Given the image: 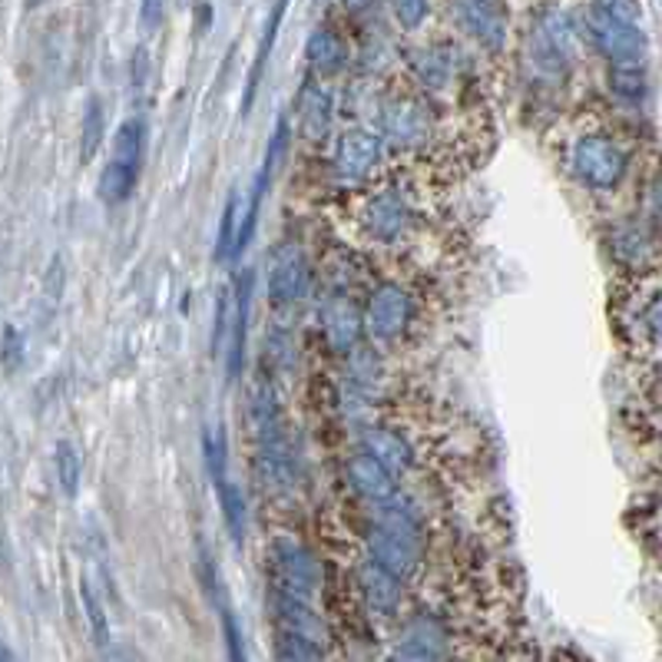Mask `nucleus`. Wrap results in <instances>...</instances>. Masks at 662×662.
Wrapping results in <instances>:
<instances>
[{
	"mask_svg": "<svg viewBox=\"0 0 662 662\" xmlns=\"http://www.w3.org/2000/svg\"><path fill=\"white\" fill-rule=\"evenodd\" d=\"M252 424L259 441V467L272 490H292L296 487V457L282 427V411L276 404V394L269 384H259L252 394Z\"/></svg>",
	"mask_w": 662,
	"mask_h": 662,
	"instance_id": "f257e3e1",
	"label": "nucleus"
},
{
	"mask_svg": "<svg viewBox=\"0 0 662 662\" xmlns=\"http://www.w3.org/2000/svg\"><path fill=\"white\" fill-rule=\"evenodd\" d=\"M143 153H146V123L130 116L113 133V159L106 163V169L100 176L103 203L116 206V203L130 199V193L136 189V179H139Z\"/></svg>",
	"mask_w": 662,
	"mask_h": 662,
	"instance_id": "f03ea898",
	"label": "nucleus"
},
{
	"mask_svg": "<svg viewBox=\"0 0 662 662\" xmlns=\"http://www.w3.org/2000/svg\"><path fill=\"white\" fill-rule=\"evenodd\" d=\"M573 169L580 173V179L600 193L617 189L627 176V153L603 136H583L573 146Z\"/></svg>",
	"mask_w": 662,
	"mask_h": 662,
	"instance_id": "7ed1b4c3",
	"label": "nucleus"
},
{
	"mask_svg": "<svg viewBox=\"0 0 662 662\" xmlns=\"http://www.w3.org/2000/svg\"><path fill=\"white\" fill-rule=\"evenodd\" d=\"M272 583H276V593L312 600L319 587V563L302 544H296L292 537H279L272 544Z\"/></svg>",
	"mask_w": 662,
	"mask_h": 662,
	"instance_id": "20e7f679",
	"label": "nucleus"
},
{
	"mask_svg": "<svg viewBox=\"0 0 662 662\" xmlns=\"http://www.w3.org/2000/svg\"><path fill=\"white\" fill-rule=\"evenodd\" d=\"M286 143H289V120H279V126H276V133H272V139H269L266 159H262V166H259V173H256V179H252L249 206H246V213L239 216V232H236V242H232V259L242 256V252L249 249L252 236H256L259 213H262V199H266V193H269V186H272L276 166H279L282 153H286Z\"/></svg>",
	"mask_w": 662,
	"mask_h": 662,
	"instance_id": "39448f33",
	"label": "nucleus"
},
{
	"mask_svg": "<svg viewBox=\"0 0 662 662\" xmlns=\"http://www.w3.org/2000/svg\"><path fill=\"white\" fill-rule=\"evenodd\" d=\"M590 37L597 50L613 63H640L647 53V33L640 30V23H627L600 10L590 13Z\"/></svg>",
	"mask_w": 662,
	"mask_h": 662,
	"instance_id": "423d86ee",
	"label": "nucleus"
},
{
	"mask_svg": "<svg viewBox=\"0 0 662 662\" xmlns=\"http://www.w3.org/2000/svg\"><path fill=\"white\" fill-rule=\"evenodd\" d=\"M451 17L467 37H474L490 50H500L507 40V17L494 0H454Z\"/></svg>",
	"mask_w": 662,
	"mask_h": 662,
	"instance_id": "0eeeda50",
	"label": "nucleus"
},
{
	"mask_svg": "<svg viewBox=\"0 0 662 662\" xmlns=\"http://www.w3.org/2000/svg\"><path fill=\"white\" fill-rule=\"evenodd\" d=\"M368 550H371V560L377 567H384L387 573H394L397 580H407L414 570H417V537L411 534H401V530H391V527H374L371 540H368Z\"/></svg>",
	"mask_w": 662,
	"mask_h": 662,
	"instance_id": "6e6552de",
	"label": "nucleus"
},
{
	"mask_svg": "<svg viewBox=\"0 0 662 662\" xmlns=\"http://www.w3.org/2000/svg\"><path fill=\"white\" fill-rule=\"evenodd\" d=\"M269 292L279 302H299L312 292V269L299 249H282L276 256V266L269 276Z\"/></svg>",
	"mask_w": 662,
	"mask_h": 662,
	"instance_id": "1a4fd4ad",
	"label": "nucleus"
},
{
	"mask_svg": "<svg viewBox=\"0 0 662 662\" xmlns=\"http://www.w3.org/2000/svg\"><path fill=\"white\" fill-rule=\"evenodd\" d=\"M411 319V299L397 286H381L368 306V329L374 338H397Z\"/></svg>",
	"mask_w": 662,
	"mask_h": 662,
	"instance_id": "9d476101",
	"label": "nucleus"
},
{
	"mask_svg": "<svg viewBox=\"0 0 662 662\" xmlns=\"http://www.w3.org/2000/svg\"><path fill=\"white\" fill-rule=\"evenodd\" d=\"M229 325H232V338H229V361H226V371L229 377H239L242 374V364H246V348H249V316H252V272H242L239 276V286H236V296H232V306H229Z\"/></svg>",
	"mask_w": 662,
	"mask_h": 662,
	"instance_id": "9b49d317",
	"label": "nucleus"
},
{
	"mask_svg": "<svg viewBox=\"0 0 662 662\" xmlns=\"http://www.w3.org/2000/svg\"><path fill=\"white\" fill-rule=\"evenodd\" d=\"M358 583L361 593L368 600V607L381 617H391L401 603V580L394 573H387L384 567H377L374 560H364L358 570Z\"/></svg>",
	"mask_w": 662,
	"mask_h": 662,
	"instance_id": "f8f14e48",
	"label": "nucleus"
},
{
	"mask_svg": "<svg viewBox=\"0 0 662 662\" xmlns=\"http://www.w3.org/2000/svg\"><path fill=\"white\" fill-rule=\"evenodd\" d=\"M377 149H381L377 136H371L364 130H354V133L341 136L338 153H334L341 179H361V176H368V169L377 163Z\"/></svg>",
	"mask_w": 662,
	"mask_h": 662,
	"instance_id": "ddd939ff",
	"label": "nucleus"
},
{
	"mask_svg": "<svg viewBox=\"0 0 662 662\" xmlns=\"http://www.w3.org/2000/svg\"><path fill=\"white\" fill-rule=\"evenodd\" d=\"M348 480H351V487H354L361 497H368V500H374V504L394 494L391 470H387L384 464H377L368 451H361V454H354V457L348 461Z\"/></svg>",
	"mask_w": 662,
	"mask_h": 662,
	"instance_id": "4468645a",
	"label": "nucleus"
},
{
	"mask_svg": "<svg viewBox=\"0 0 662 662\" xmlns=\"http://www.w3.org/2000/svg\"><path fill=\"white\" fill-rule=\"evenodd\" d=\"M286 7L289 0H276L272 13H269V23H266V33L259 40V53H256V63H252V73H249V83H246V100H242V113H249L252 100H256V90L262 83V73L269 66V56H272V46H276V37H279V27H282V17H286Z\"/></svg>",
	"mask_w": 662,
	"mask_h": 662,
	"instance_id": "2eb2a0df",
	"label": "nucleus"
},
{
	"mask_svg": "<svg viewBox=\"0 0 662 662\" xmlns=\"http://www.w3.org/2000/svg\"><path fill=\"white\" fill-rule=\"evenodd\" d=\"M216 497H219V507H223V520L229 527V537L236 547L246 544V530H249V517H246V497H242V487L232 484L229 477H223L216 484Z\"/></svg>",
	"mask_w": 662,
	"mask_h": 662,
	"instance_id": "dca6fc26",
	"label": "nucleus"
},
{
	"mask_svg": "<svg viewBox=\"0 0 662 662\" xmlns=\"http://www.w3.org/2000/svg\"><path fill=\"white\" fill-rule=\"evenodd\" d=\"M364 451H368L377 464H384L391 474H397V470H404V467L411 464L407 444H404L397 434H391V431H364Z\"/></svg>",
	"mask_w": 662,
	"mask_h": 662,
	"instance_id": "f3484780",
	"label": "nucleus"
},
{
	"mask_svg": "<svg viewBox=\"0 0 662 662\" xmlns=\"http://www.w3.org/2000/svg\"><path fill=\"white\" fill-rule=\"evenodd\" d=\"M331 123V96L322 86H309L302 93V133L309 139H319L322 133H329Z\"/></svg>",
	"mask_w": 662,
	"mask_h": 662,
	"instance_id": "a211bd4d",
	"label": "nucleus"
},
{
	"mask_svg": "<svg viewBox=\"0 0 662 662\" xmlns=\"http://www.w3.org/2000/svg\"><path fill=\"white\" fill-rule=\"evenodd\" d=\"M358 329H361L358 312L348 302H334L329 309V316H325V331H329L331 348L348 351L354 344V338H358Z\"/></svg>",
	"mask_w": 662,
	"mask_h": 662,
	"instance_id": "6ab92c4d",
	"label": "nucleus"
},
{
	"mask_svg": "<svg viewBox=\"0 0 662 662\" xmlns=\"http://www.w3.org/2000/svg\"><path fill=\"white\" fill-rule=\"evenodd\" d=\"M306 53H309V63H312L319 73H331V70H338V66L344 63V43H341L331 30H316V33L309 37Z\"/></svg>",
	"mask_w": 662,
	"mask_h": 662,
	"instance_id": "aec40b11",
	"label": "nucleus"
},
{
	"mask_svg": "<svg viewBox=\"0 0 662 662\" xmlns=\"http://www.w3.org/2000/svg\"><path fill=\"white\" fill-rule=\"evenodd\" d=\"M239 216H242V193L232 189L229 199H226V209H223L219 236H216V259L219 262L232 259V242H236V232H239Z\"/></svg>",
	"mask_w": 662,
	"mask_h": 662,
	"instance_id": "412c9836",
	"label": "nucleus"
},
{
	"mask_svg": "<svg viewBox=\"0 0 662 662\" xmlns=\"http://www.w3.org/2000/svg\"><path fill=\"white\" fill-rule=\"evenodd\" d=\"M610 86H613L617 96L637 103V100L647 96V73H643L640 63H613V70H610Z\"/></svg>",
	"mask_w": 662,
	"mask_h": 662,
	"instance_id": "4be33fe9",
	"label": "nucleus"
},
{
	"mask_svg": "<svg viewBox=\"0 0 662 662\" xmlns=\"http://www.w3.org/2000/svg\"><path fill=\"white\" fill-rule=\"evenodd\" d=\"M56 480H60L66 497H76L80 480H83V457L76 454V447L70 441L56 444Z\"/></svg>",
	"mask_w": 662,
	"mask_h": 662,
	"instance_id": "5701e85b",
	"label": "nucleus"
},
{
	"mask_svg": "<svg viewBox=\"0 0 662 662\" xmlns=\"http://www.w3.org/2000/svg\"><path fill=\"white\" fill-rule=\"evenodd\" d=\"M103 133H106L103 106H100V100L93 96V100L86 103V113H83V143H80L83 163H90V159L96 156V149H100V143H103Z\"/></svg>",
	"mask_w": 662,
	"mask_h": 662,
	"instance_id": "b1692460",
	"label": "nucleus"
},
{
	"mask_svg": "<svg viewBox=\"0 0 662 662\" xmlns=\"http://www.w3.org/2000/svg\"><path fill=\"white\" fill-rule=\"evenodd\" d=\"M80 600H83V613H86V623H90V633L96 643H106L110 640V620H106V610L100 603V597L93 593V583L90 580H80Z\"/></svg>",
	"mask_w": 662,
	"mask_h": 662,
	"instance_id": "393cba45",
	"label": "nucleus"
},
{
	"mask_svg": "<svg viewBox=\"0 0 662 662\" xmlns=\"http://www.w3.org/2000/svg\"><path fill=\"white\" fill-rule=\"evenodd\" d=\"M325 656V647L299 637V633H286L282 630V640H279V660L289 662H306V660H322Z\"/></svg>",
	"mask_w": 662,
	"mask_h": 662,
	"instance_id": "a878e982",
	"label": "nucleus"
},
{
	"mask_svg": "<svg viewBox=\"0 0 662 662\" xmlns=\"http://www.w3.org/2000/svg\"><path fill=\"white\" fill-rule=\"evenodd\" d=\"M371 226H374V232L377 236H384V239H391L397 229H401V223H404V216H401V206H394L391 199H381L374 209H371Z\"/></svg>",
	"mask_w": 662,
	"mask_h": 662,
	"instance_id": "bb28decb",
	"label": "nucleus"
},
{
	"mask_svg": "<svg viewBox=\"0 0 662 662\" xmlns=\"http://www.w3.org/2000/svg\"><path fill=\"white\" fill-rule=\"evenodd\" d=\"M219 597V617H223V633H226V647H229V660H246V647H242V633H239V627H236V617H232V610L226 607V600H223V590L216 593Z\"/></svg>",
	"mask_w": 662,
	"mask_h": 662,
	"instance_id": "cd10ccee",
	"label": "nucleus"
},
{
	"mask_svg": "<svg viewBox=\"0 0 662 662\" xmlns=\"http://www.w3.org/2000/svg\"><path fill=\"white\" fill-rule=\"evenodd\" d=\"M441 640H427V637H411L404 640V647H397V660H441L444 650L437 647Z\"/></svg>",
	"mask_w": 662,
	"mask_h": 662,
	"instance_id": "c85d7f7f",
	"label": "nucleus"
},
{
	"mask_svg": "<svg viewBox=\"0 0 662 662\" xmlns=\"http://www.w3.org/2000/svg\"><path fill=\"white\" fill-rule=\"evenodd\" d=\"M391 10L404 30H417L427 17V0H391Z\"/></svg>",
	"mask_w": 662,
	"mask_h": 662,
	"instance_id": "c756f323",
	"label": "nucleus"
},
{
	"mask_svg": "<svg viewBox=\"0 0 662 662\" xmlns=\"http://www.w3.org/2000/svg\"><path fill=\"white\" fill-rule=\"evenodd\" d=\"M597 10L607 13V17L627 20V23H640V20H643L640 0H597Z\"/></svg>",
	"mask_w": 662,
	"mask_h": 662,
	"instance_id": "7c9ffc66",
	"label": "nucleus"
},
{
	"mask_svg": "<svg viewBox=\"0 0 662 662\" xmlns=\"http://www.w3.org/2000/svg\"><path fill=\"white\" fill-rule=\"evenodd\" d=\"M166 20V0H139V23L146 33H156Z\"/></svg>",
	"mask_w": 662,
	"mask_h": 662,
	"instance_id": "2f4dec72",
	"label": "nucleus"
},
{
	"mask_svg": "<svg viewBox=\"0 0 662 662\" xmlns=\"http://www.w3.org/2000/svg\"><path fill=\"white\" fill-rule=\"evenodd\" d=\"M229 306H232V296L223 292L219 299V312H216V331H213V348H219V341L226 338V325H229Z\"/></svg>",
	"mask_w": 662,
	"mask_h": 662,
	"instance_id": "473e14b6",
	"label": "nucleus"
},
{
	"mask_svg": "<svg viewBox=\"0 0 662 662\" xmlns=\"http://www.w3.org/2000/svg\"><path fill=\"white\" fill-rule=\"evenodd\" d=\"M341 3H344V10H364L371 0H341Z\"/></svg>",
	"mask_w": 662,
	"mask_h": 662,
	"instance_id": "72a5a7b5",
	"label": "nucleus"
},
{
	"mask_svg": "<svg viewBox=\"0 0 662 662\" xmlns=\"http://www.w3.org/2000/svg\"><path fill=\"white\" fill-rule=\"evenodd\" d=\"M10 656H13V653H10V650H7V647H3V640H0V662L10 660Z\"/></svg>",
	"mask_w": 662,
	"mask_h": 662,
	"instance_id": "f704fd0d",
	"label": "nucleus"
}]
</instances>
